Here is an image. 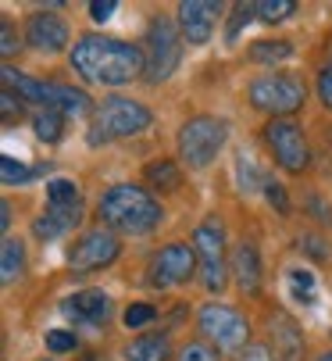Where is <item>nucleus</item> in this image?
Listing matches in <instances>:
<instances>
[{
    "label": "nucleus",
    "mask_w": 332,
    "mask_h": 361,
    "mask_svg": "<svg viewBox=\"0 0 332 361\" xmlns=\"http://www.w3.org/2000/svg\"><path fill=\"white\" fill-rule=\"evenodd\" d=\"M72 68L86 79V82H100V86H125L133 82L140 72H147V58L136 43H125L118 36H100L90 32L75 43L72 50Z\"/></svg>",
    "instance_id": "f257e3e1"
},
{
    "label": "nucleus",
    "mask_w": 332,
    "mask_h": 361,
    "mask_svg": "<svg viewBox=\"0 0 332 361\" xmlns=\"http://www.w3.org/2000/svg\"><path fill=\"white\" fill-rule=\"evenodd\" d=\"M161 200L150 197L143 186L133 183H118L111 186L100 200H97V219L104 229L122 233V236H147L161 226Z\"/></svg>",
    "instance_id": "f03ea898"
},
{
    "label": "nucleus",
    "mask_w": 332,
    "mask_h": 361,
    "mask_svg": "<svg viewBox=\"0 0 332 361\" xmlns=\"http://www.w3.org/2000/svg\"><path fill=\"white\" fill-rule=\"evenodd\" d=\"M154 115L133 97H107L100 100V108L93 115V126H90V143L100 147V143H111V140H125V136H136L143 129H150Z\"/></svg>",
    "instance_id": "7ed1b4c3"
},
{
    "label": "nucleus",
    "mask_w": 332,
    "mask_h": 361,
    "mask_svg": "<svg viewBox=\"0 0 332 361\" xmlns=\"http://www.w3.org/2000/svg\"><path fill=\"white\" fill-rule=\"evenodd\" d=\"M183 29L176 18L168 15H154L143 36V58H147V79L150 82H164L172 79V72L183 61Z\"/></svg>",
    "instance_id": "20e7f679"
},
{
    "label": "nucleus",
    "mask_w": 332,
    "mask_h": 361,
    "mask_svg": "<svg viewBox=\"0 0 332 361\" xmlns=\"http://www.w3.org/2000/svg\"><path fill=\"white\" fill-rule=\"evenodd\" d=\"M250 104L257 111H268L271 118H290L297 108H304L307 100V86L297 75L286 72H264L250 82Z\"/></svg>",
    "instance_id": "39448f33"
},
{
    "label": "nucleus",
    "mask_w": 332,
    "mask_h": 361,
    "mask_svg": "<svg viewBox=\"0 0 332 361\" xmlns=\"http://www.w3.org/2000/svg\"><path fill=\"white\" fill-rule=\"evenodd\" d=\"M193 250L200 262V279L211 293H221L229 283V257H226V226L218 215H207L193 229Z\"/></svg>",
    "instance_id": "423d86ee"
},
{
    "label": "nucleus",
    "mask_w": 332,
    "mask_h": 361,
    "mask_svg": "<svg viewBox=\"0 0 332 361\" xmlns=\"http://www.w3.org/2000/svg\"><path fill=\"white\" fill-rule=\"evenodd\" d=\"M229 140V126L226 118H214V115H197L179 129V158L190 169H207L218 150L226 147Z\"/></svg>",
    "instance_id": "0eeeda50"
},
{
    "label": "nucleus",
    "mask_w": 332,
    "mask_h": 361,
    "mask_svg": "<svg viewBox=\"0 0 332 361\" xmlns=\"http://www.w3.org/2000/svg\"><path fill=\"white\" fill-rule=\"evenodd\" d=\"M197 326L200 333L218 347V350H247L250 343V326L240 312H233V307L226 304H204L200 315H197Z\"/></svg>",
    "instance_id": "6e6552de"
},
{
    "label": "nucleus",
    "mask_w": 332,
    "mask_h": 361,
    "mask_svg": "<svg viewBox=\"0 0 332 361\" xmlns=\"http://www.w3.org/2000/svg\"><path fill=\"white\" fill-rule=\"evenodd\" d=\"M264 143L275 154V161H279L286 172H293V176L311 165V147L304 140V129L293 118H271L264 126Z\"/></svg>",
    "instance_id": "1a4fd4ad"
},
{
    "label": "nucleus",
    "mask_w": 332,
    "mask_h": 361,
    "mask_svg": "<svg viewBox=\"0 0 332 361\" xmlns=\"http://www.w3.org/2000/svg\"><path fill=\"white\" fill-rule=\"evenodd\" d=\"M122 243H118V233L111 229H90L75 240V247L68 250V269L72 272H93V269H104L118 257Z\"/></svg>",
    "instance_id": "9d476101"
},
{
    "label": "nucleus",
    "mask_w": 332,
    "mask_h": 361,
    "mask_svg": "<svg viewBox=\"0 0 332 361\" xmlns=\"http://www.w3.org/2000/svg\"><path fill=\"white\" fill-rule=\"evenodd\" d=\"M197 269V250L190 243H168L154 262H150V283L154 286H176V283H186Z\"/></svg>",
    "instance_id": "9b49d317"
},
{
    "label": "nucleus",
    "mask_w": 332,
    "mask_h": 361,
    "mask_svg": "<svg viewBox=\"0 0 332 361\" xmlns=\"http://www.w3.org/2000/svg\"><path fill=\"white\" fill-rule=\"evenodd\" d=\"M218 15H221V4H218V0H183L179 11H176V22H179L186 43L200 47V43L211 39L214 18H218Z\"/></svg>",
    "instance_id": "f8f14e48"
},
{
    "label": "nucleus",
    "mask_w": 332,
    "mask_h": 361,
    "mask_svg": "<svg viewBox=\"0 0 332 361\" xmlns=\"http://www.w3.org/2000/svg\"><path fill=\"white\" fill-rule=\"evenodd\" d=\"M111 297L104 290H79L61 300V315L75 326H104L111 319Z\"/></svg>",
    "instance_id": "ddd939ff"
},
{
    "label": "nucleus",
    "mask_w": 332,
    "mask_h": 361,
    "mask_svg": "<svg viewBox=\"0 0 332 361\" xmlns=\"http://www.w3.org/2000/svg\"><path fill=\"white\" fill-rule=\"evenodd\" d=\"M25 43L32 50H39V54H58V50H65L68 43V25L61 15H50L47 8L36 11L25 25Z\"/></svg>",
    "instance_id": "4468645a"
},
{
    "label": "nucleus",
    "mask_w": 332,
    "mask_h": 361,
    "mask_svg": "<svg viewBox=\"0 0 332 361\" xmlns=\"http://www.w3.org/2000/svg\"><path fill=\"white\" fill-rule=\"evenodd\" d=\"M47 212L54 219H61L68 229L82 222V193L72 179H50L47 183Z\"/></svg>",
    "instance_id": "2eb2a0df"
},
{
    "label": "nucleus",
    "mask_w": 332,
    "mask_h": 361,
    "mask_svg": "<svg viewBox=\"0 0 332 361\" xmlns=\"http://www.w3.org/2000/svg\"><path fill=\"white\" fill-rule=\"evenodd\" d=\"M229 272L236 276V286L240 293H257L261 290V257H257V247L250 240H240L229 254Z\"/></svg>",
    "instance_id": "dca6fc26"
},
{
    "label": "nucleus",
    "mask_w": 332,
    "mask_h": 361,
    "mask_svg": "<svg viewBox=\"0 0 332 361\" xmlns=\"http://www.w3.org/2000/svg\"><path fill=\"white\" fill-rule=\"evenodd\" d=\"M271 343H275V354L283 361H300V354H304V336H300L297 322L286 319V315L271 319Z\"/></svg>",
    "instance_id": "f3484780"
},
{
    "label": "nucleus",
    "mask_w": 332,
    "mask_h": 361,
    "mask_svg": "<svg viewBox=\"0 0 332 361\" xmlns=\"http://www.w3.org/2000/svg\"><path fill=\"white\" fill-rule=\"evenodd\" d=\"M50 111H61L68 118H82L90 115V97L82 90H72V86H61V82H50V100H47Z\"/></svg>",
    "instance_id": "a211bd4d"
},
{
    "label": "nucleus",
    "mask_w": 332,
    "mask_h": 361,
    "mask_svg": "<svg viewBox=\"0 0 332 361\" xmlns=\"http://www.w3.org/2000/svg\"><path fill=\"white\" fill-rule=\"evenodd\" d=\"M168 357H172V343H168V336H161V333L136 336L125 347V361H168Z\"/></svg>",
    "instance_id": "6ab92c4d"
},
{
    "label": "nucleus",
    "mask_w": 332,
    "mask_h": 361,
    "mask_svg": "<svg viewBox=\"0 0 332 361\" xmlns=\"http://www.w3.org/2000/svg\"><path fill=\"white\" fill-rule=\"evenodd\" d=\"M22 272H25V247H22V240H4V247H0V279L15 283Z\"/></svg>",
    "instance_id": "aec40b11"
},
{
    "label": "nucleus",
    "mask_w": 332,
    "mask_h": 361,
    "mask_svg": "<svg viewBox=\"0 0 332 361\" xmlns=\"http://www.w3.org/2000/svg\"><path fill=\"white\" fill-rule=\"evenodd\" d=\"M147 183L150 186H157V190H168V193H176L179 186H183V172H179V165L176 161H168V158H161V161H154V165H147Z\"/></svg>",
    "instance_id": "412c9836"
},
{
    "label": "nucleus",
    "mask_w": 332,
    "mask_h": 361,
    "mask_svg": "<svg viewBox=\"0 0 332 361\" xmlns=\"http://www.w3.org/2000/svg\"><path fill=\"white\" fill-rule=\"evenodd\" d=\"M290 54H293V43L290 39H257L250 47V61H257V65H279Z\"/></svg>",
    "instance_id": "4be33fe9"
},
{
    "label": "nucleus",
    "mask_w": 332,
    "mask_h": 361,
    "mask_svg": "<svg viewBox=\"0 0 332 361\" xmlns=\"http://www.w3.org/2000/svg\"><path fill=\"white\" fill-rule=\"evenodd\" d=\"M32 129H36V140L58 143L61 140V129H65V115L61 111H50V108H39L32 115Z\"/></svg>",
    "instance_id": "5701e85b"
},
{
    "label": "nucleus",
    "mask_w": 332,
    "mask_h": 361,
    "mask_svg": "<svg viewBox=\"0 0 332 361\" xmlns=\"http://www.w3.org/2000/svg\"><path fill=\"white\" fill-rule=\"evenodd\" d=\"M236 183H240V193H247V197L264 190V176L257 172V165H254V158L247 150L236 154Z\"/></svg>",
    "instance_id": "b1692460"
},
{
    "label": "nucleus",
    "mask_w": 332,
    "mask_h": 361,
    "mask_svg": "<svg viewBox=\"0 0 332 361\" xmlns=\"http://www.w3.org/2000/svg\"><path fill=\"white\" fill-rule=\"evenodd\" d=\"M290 15H297V4L293 0H261L257 4V18L275 25V22H286Z\"/></svg>",
    "instance_id": "393cba45"
},
{
    "label": "nucleus",
    "mask_w": 332,
    "mask_h": 361,
    "mask_svg": "<svg viewBox=\"0 0 332 361\" xmlns=\"http://www.w3.org/2000/svg\"><path fill=\"white\" fill-rule=\"evenodd\" d=\"M65 233H72L61 219H54L50 212H43L36 222H32V236L36 240H43V243H50V240H58V236H65Z\"/></svg>",
    "instance_id": "a878e982"
},
{
    "label": "nucleus",
    "mask_w": 332,
    "mask_h": 361,
    "mask_svg": "<svg viewBox=\"0 0 332 361\" xmlns=\"http://www.w3.org/2000/svg\"><path fill=\"white\" fill-rule=\"evenodd\" d=\"M0 179H4V186H22V183L32 179V172L22 161H15L11 154H4V158H0Z\"/></svg>",
    "instance_id": "bb28decb"
},
{
    "label": "nucleus",
    "mask_w": 332,
    "mask_h": 361,
    "mask_svg": "<svg viewBox=\"0 0 332 361\" xmlns=\"http://www.w3.org/2000/svg\"><path fill=\"white\" fill-rule=\"evenodd\" d=\"M22 115H25V100L18 93H11V90L0 93V118H4V126L22 122Z\"/></svg>",
    "instance_id": "cd10ccee"
},
{
    "label": "nucleus",
    "mask_w": 332,
    "mask_h": 361,
    "mask_svg": "<svg viewBox=\"0 0 332 361\" xmlns=\"http://www.w3.org/2000/svg\"><path fill=\"white\" fill-rule=\"evenodd\" d=\"M43 340H47V350H54V354H68L79 347V336L72 329H47Z\"/></svg>",
    "instance_id": "c85d7f7f"
},
{
    "label": "nucleus",
    "mask_w": 332,
    "mask_h": 361,
    "mask_svg": "<svg viewBox=\"0 0 332 361\" xmlns=\"http://www.w3.org/2000/svg\"><path fill=\"white\" fill-rule=\"evenodd\" d=\"M157 319V307L154 304H133V307H125V315H122V322L129 326V329H143V326H150Z\"/></svg>",
    "instance_id": "c756f323"
},
{
    "label": "nucleus",
    "mask_w": 332,
    "mask_h": 361,
    "mask_svg": "<svg viewBox=\"0 0 332 361\" xmlns=\"http://www.w3.org/2000/svg\"><path fill=\"white\" fill-rule=\"evenodd\" d=\"M257 15V4H236V15L229 18V29H226V39L229 43H236L240 39V32H243V25H250V18Z\"/></svg>",
    "instance_id": "7c9ffc66"
},
{
    "label": "nucleus",
    "mask_w": 332,
    "mask_h": 361,
    "mask_svg": "<svg viewBox=\"0 0 332 361\" xmlns=\"http://www.w3.org/2000/svg\"><path fill=\"white\" fill-rule=\"evenodd\" d=\"M264 197H268V204L279 215H290V197H286V190H283V183H275V179H268L264 176Z\"/></svg>",
    "instance_id": "2f4dec72"
},
{
    "label": "nucleus",
    "mask_w": 332,
    "mask_h": 361,
    "mask_svg": "<svg viewBox=\"0 0 332 361\" xmlns=\"http://www.w3.org/2000/svg\"><path fill=\"white\" fill-rule=\"evenodd\" d=\"M176 361H218V350L197 340V343H186V347L179 350V357H176Z\"/></svg>",
    "instance_id": "473e14b6"
},
{
    "label": "nucleus",
    "mask_w": 332,
    "mask_h": 361,
    "mask_svg": "<svg viewBox=\"0 0 332 361\" xmlns=\"http://www.w3.org/2000/svg\"><path fill=\"white\" fill-rule=\"evenodd\" d=\"M15 50H18V32H15V25L4 18V22H0V54L11 58Z\"/></svg>",
    "instance_id": "72a5a7b5"
},
{
    "label": "nucleus",
    "mask_w": 332,
    "mask_h": 361,
    "mask_svg": "<svg viewBox=\"0 0 332 361\" xmlns=\"http://www.w3.org/2000/svg\"><path fill=\"white\" fill-rule=\"evenodd\" d=\"M297 243H300V250H304V254H311V257H314V262H325V257H328V243H325L321 236H300Z\"/></svg>",
    "instance_id": "f704fd0d"
},
{
    "label": "nucleus",
    "mask_w": 332,
    "mask_h": 361,
    "mask_svg": "<svg viewBox=\"0 0 332 361\" xmlns=\"http://www.w3.org/2000/svg\"><path fill=\"white\" fill-rule=\"evenodd\" d=\"M318 100L332 111V61L321 65V72H318Z\"/></svg>",
    "instance_id": "c9c22d12"
},
{
    "label": "nucleus",
    "mask_w": 332,
    "mask_h": 361,
    "mask_svg": "<svg viewBox=\"0 0 332 361\" xmlns=\"http://www.w3.org/2000/svg\"><path fill=\"white\" fill-rule=\"evenodd\" d=\"M304 204H307V208L314 212V219H318L321 226H332V208H328V204H325V200H321L318 193H311V197H307Z\"/></svg>",
    "instance_id": "e433bc0d"
},
{
    "label": "nucleus",
    "mask_w": 332,
    "mask_h": 361,
    "mask_svg": "<svg viewBox=\"0 0 332 361\" xmlns=\"http://www.w3.org/2000/svg\"><path fill=\"white\" fill-rule=\"evenodd\" d=\"M115 8H118L115 0H93V4H90V18L93 22H107L111 15H115Z\"/></svg>",
    "instance_id": "4c0bfd02"
},
{
    "label": "nucleus",
    "mask_w": 332,
    "mask_h": 361,
    "mask_svg": "<svg viewBox=\"0 0 332 361\" xmlns=\"http://www.w3.org/2000/svg\"><path fill=\"white\" fill-rule=\"evenodd\" d=\"M236 361H275V357H271V350H268L264 343H250L247 350H240Z\"/></svg>",
    "instance_id": "58836bf2"
},
{
    "label": "nucleus",
    "mask_w": 332,
    "mask_h": 361,
    "mask_svg": "<svg viewBox=\"0 0 332 361\" xmlns=\"http://www.w3.org/2000/svg\"><path fill=\"white\" fill-rule=\"evenodd\" d=\"M290 276H293V286H297V290H311V286H314V276H311L307 269H293Z\"/></svg>",
    "instance_id": "ea45409f"
},
{
    "label": "nucleus",
    "mask_w": 332,
    "mask_h": 361,
    "mask_svg": "<svg viewBox=\"0 0 332 361\" xmlns=\"http://www.w3.org/2000/svg\"><path fill=\"white\" fill-rule=\"evenodd\" d=\"M11 219H15V204L11 200H4V204H0V229H11Z\"/></svg>",
    "instance_id": "a19ab883"
},
{
    "label": "nucleus",
    "mask_w": 332,
    "mask_h": 361,
    "mask_svg": "<svg viewBox=\"0 0 332 361\" xmlns=\"http://www.w3.org/2000/svg\"><path fill=\"white\" fill-rule=\"evenodd\" d=\"M293 300H300V304H314L311 290H297V286H293Z\"/></svg>",
    "instance_id": "79ce46f5"
},
{
    "label": "nucleus",
    "mask_w": 332,
    "mask_h": 361,
    "mask_svg": "<svg viewBox=\"0 0 332 361\" xmlns=\"http://www.w3.org/2000/svg\"><path fill=\"white\" fill-rule=\"evenodd\" d=\"M318 361H332V350H328V354H321V357H318Z\"/></svg>",
    "instance_id": "37998d69"
},
{
    "label": "nucleus",
    "mask_w": 332,
    "mask_h": 361,
    "mask_svg": "<svg viewBox=\"0 0 332 361\" xmlns=\"http://www.w3.org/2000/svg\"><path fill=\"white\" fill-rule=\"evenodd\" d=\"M328 58H332V36H328Z\"/></svg>",
    "instance_id": "c03bdc74"
},
{
    "label": "nucleus",
    "mask_w": 332,
    "mask_h": 361,
    "mask_svg": "<svg viewBox=\"0 0 332 361\" xmlns=\"http://www.w3.org/2000/svg\"><path fill=\"white\" fill-rule=\"evenodd\" d=\"M39 361H54V357H39Z\"/></svg>",
    "instance_id": "a18cd8bd"
},
{
    "label": "nucleus",
    "mask_w": 332,
    "mask_h": 361,
    "mask_svg": "<svg viewBox=\"0 0 332 361\" xmlns=\"http://www.w3.org/2000/svg\"><path fill=\"white\" fill-rule=\"evenodd\" d=\"M90 361H100V357H90Z\"/></svg>",
    "instance_id": "49530a36"
}]
</instances>
